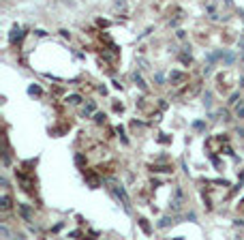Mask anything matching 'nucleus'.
<instances>
[{
    "mask_svg": "<svg viewBox=\"0 0 244 240\" xmlns=\"http://www.w3.org/2000/svg\"><path fill=\"white\" fill-rule=\"evenodd\" d=\"M17 210H19V215H22L24 221H32V210H30L28 204H17Z\"/></svg>",
    "mask_w": 244,
    "mask_h": 240,
    "instance_id": "1",
    "label": "nucleus"
},
{
    "mask_svg": "<svg viewBox=\"0 0 244 240\" xmlns=\"http://www.w3.org/2000/svg\"><path fill=\"white\" fill-rule=\"evenodd\" d=\"M22 36H24V30H22L19 26H13L11 35H9V43H17V41H22Z\"/></svg>",
    "mask_w": 244,
    "mask_h": 240,
    "instance_id": "2",
    "label": "nucleus"
},
{
    "mask_svg": "<svg viewBox=\"0 0 244 240\" xmlns=\"http://www.w3.org/2000/svg\"><path fill=\"white\" fill-rule=\"evenodd\" d=\"M114 191H116V195H118V197L122 199V204L126 206V210H129V197H126V193H124V189H122L120 184H116V187H114Z\"/></svg>",
    "mask_w": 244,
    "mask_h": 240,
    "instance_id": "3",
    "label": "nucleus"
},
{
    "mask_svg": "<svg viewBox=\"0 0 244 240\" xmlns=\"http://www.w3.org/2000/svg\"><path fill=\"white\" fill-rule=\"evenodd\" d=\"M11 206H13V202H11L9 195H2V197H0V210H9Z\"/></svg>",
    "mask_w": 244,
    "mask_h": 240,
    "instance_id": "4",
    "label": "nucleus"
},
{
    "mask_svg": "<svg viewBox=\"0 0 244 240\" xmlns=\"http://www.w3.org/2000/svg\"><path fill=\"white\" fill-rule=\"evenodd\" d=\"M152 172H156V174H171L173 169H171V165H152Z\"/></svg>",
    "mask_w": 244,
    "mask_h": 240,
    "instance_id": "5",
    "label": "nucleus"
},
{
    "mask_svg": "<svg viewBox=\"0 0 244 240\" xmlns=\"http://www.w3.org/2000/svg\"><path fill=\"white\" fill-rule=\"evenodd\" d=\"M86 182L90 184V189H97L98 187V178L94 176V174H86Z\"/></svg>",
    "mask_w": 244,
    "mask_h": 240,
    "instance_id": "6",
    "label": "nucleus"
},
{
    "mask_svg": "<svg viewBox=\"0 0 244 240\" xmlns=\"http://www.w3.org/2000/svg\"><path fill=\"white\" fill-rule=\"evenodd\" d=\"M17 178H19V182H22V187H24L26 191H30V187H32V180L26 178L24 174H17Z\"/></svg>",
    "mask_w": 244,
    "mask_h": 240,
    "instance_id": "7",
    "label": "nucleus"
},
{
    "mask_svg": "<svg viewBox=\"0 0 244 240\" xmlns=\"http://www.w3.org/2000/svg\"><path fill=\"white\" fill-rule=\"evenodd\" d=\"M171 82H184V79H186V75H184V73H178V71H171Z\"/></svg>",
    "mask_w": 244,
    "mask_h": 240,
    "instance_id": "8",
    "label": "nucleus"
},
{
    "mask_svg": "<svg viewBox=\"0 0 244 240\" xmlns=\"http://www.w3.org/2000/svg\"><path fill=\"white\" fill-rule=\"evenodd\" d=\"M66 103H71V105H77V103H82V96H79V95H71V96H66Z\"/></svg>",
    "mask_w": 244,
    "mask_h": 240,
    "instance_id": "9",
    "label": "nucleus"
},
{
    "mask_svg": "<svg viewBox=\"0 0 244 240\" xmlns=\"http://www.w3.org/2000/svg\"><path fill=\"white\" fill-rule=\"evenodd\" d=\"M139 225H141V229H144V234H152V227L148 225L146 219H139Z\"/></svg>",
    "mask_w": 244,
    "mask_h": 240,
    "instance_id": "10",
    "label": "nucleus"
},
{
    "mask_svg": "<svg viewBox=\"0 0 244 240\" xmlns=\"http://www.w3.org/2000/svg\"><path fill=\"white\" fill-rule=\"evenodd\" d=\"M133 79H135V84L139 86V88H146V84H144V79H141V75H139V73H133Z\"/></svg>",
    "mask_w": 244,
    "mask_h": 240,
    "instance_id": "11",
    "label": "nucleus"
},
{
    "mask_svg": "<svg viewBox=\"0 0 244 240\" xmlns=\"http://www.w3.org/2000/svg\"><path fill=\"white\" fill-rule=\"evenodd\" d=\"M169 223H173V219H169V216H165V219H161V223H159V227H167Z\"/></svg>",
    "mask_w": 244,
    "mask_h": 240,
    "instance_id": "12",
    "label": "nucleus"
},
{
    "mask_svg": "<svg viewBox=\"0 0 244 240\" xmlns=\"http://www.w3.org/2000/svg\"><path fill=\"white\" fill-rule=\"evenodd\" d=\"M28 92H30V95H41L43 90H41L39 86H30V88H28Z\"/></svg>",
    "mask_w": 244,
    "mask_h": 240,
    "instance_id": "13",
    "label": "nucleus"
},
{
    "mask_svg": "<svg viewBox=\"0 0 244 240\" xmlns=\"http://www.w3.org/2000/svg\"><path fill=\"white\" fill-rule=\"evenodd\" d=\"M92 112H94V103H88V105H86V109H84V116L92 114Z\"/></svg>",
    "mask_w": 244,
    "mask_h": 240,
    "instance_id": "14",
    "label": "nucleus"
},
{
    "mask_svg": "<svg viewBox=\"0 0 244 240\" xmlns=\"http://www.w3.org/2000/svg\"><path fill=\"white\" fill-rule=\"evenodd\" d=\"M94 122H97V124L105 122V114H94Z\"/></svg>",
    "mask_w": 244,
    "mask_h": 240,
    "instance_id": "15",
    "label": "nucleus"
},
{
    "mask_svg": "<svg viewBox=\"0 0 244 240\" xmlns=\"http://www.w3.org/2000/svg\"><path fill=\"white\" fill-rule=\"evenodd\" d=\"M223 152H225V155H229V156H233V150H231V148H229L227 144L223 146Z\"/></svg>",
    "mask_w": 244,
    "mask_h": 240,
    "instance_id": "16",
    "label": "nucleus"
},
{
    "mask_svg": "<svg viewBox=\"0 0 244 240\" xmlns=\"http://www.w3.org/2000/svg\"><path fill=\"white\" fill-rule=\"evenodd\" d=\"M236 114H238V118H244V107H242V105H238V109H236Z\"/></svg>",
    "mask_w": 244,
    "mask_h": 240,
    "instance_id": "17",
    "label": "nucleus"
},
{
    "mask_svg": "<svg viewBox=\"0 0 244 240\" xmlns=\"http://www.w3.org/2000/svg\"><path fill=\"white\" fill-rule=\"evenodd\" d=\"M193 127H195L197 131H201V129H204V122H201V120H197V122H193Z\"/></svg>",
    "mask_w": 244,
    "mask_h": 240,
    "instance_id": "18",
    "label": "nucleus"
},
{
    "mask_svg": "<svg viewBox=\"0 0 244 240\" xmlns=\"http://www.w3.org/2000/svg\"><path fill=\"white\" fill-rule=\"evenodd\" d=\"M75 163H77V165H84V155H77V156H75Z\"/></svg>",
    "mask_w": 244,
    "mask_h": 240,
    "instance_id": "19",
    "label": "nucleus"
},
{
    "mask_svg": "<svg viewBox=\"0 0 244 240\" xmlns=\"http://www.w3.org/2000/svg\"><path fill=\"white\" fill-rule=\"evenodd\" d=\"M210 159H212V163H214L216 167H220V159H219V156H214V155H212V156H210Z\"/></svg>",
    "mask_w": 244,
    "mask_h": 240,
    "instance_id": "20",
    "label": "nucleus"
},
{
    "mask_svg": "<svg viewBox=\"0 0 244 240\" xmlns=\"http://www.w3.org/2000/svg\"><path fill=\"white\" fill-rule=\"evenodd\" d=\"M180 60H182L184 64H191V56H186V54H184V56H180Z\"/></svg>",
    "mask_w": 244,
    "mask_h": 240,
    "instance_id": "21",
    "label": "nucleus"
},
{
    "mask_svg": "<svg viewBox=\"0 0 244 240\" xmlns=\"http://www.w3.org/2000/svg\"><path fill=\"white\" fill-rule=\"evenodd\" d=\"M69 236H71V238H79V236H82V232H79V229H75V232L69 234Z\"/></svg>",
    "mask_w": 244,
    "mask_h": 240,
    "instance_id": "22",
    "label": "nucleus"
},
{
    "mask_svg": "<svg viewBox=\"0 0 244 240\" xmlns=\"http://www.w3.org/2000/svg\"><path fill=\"white\" fill-rule=\"evenodd\" d=\"M229 103H231V105H233V103H238V92H233V95H231V99H229Z\"/></svg>",
    "mask_w": 244,
    "mask_h": 240,
    "instance_id": "23",
    "label": "nucleus"
},
{
    "mask_svg": "<svg viewBox=\"0 0 244 240\" xmlns=\"http://www.w3.org/2000/svg\"><path fill=\"white\" fill-rule=\"evenodd\" d=\"M159 142H163V144H167V142H169V137H167V135H163V133H161V137H159Z\"/></svg>",
    "mask_w": 244,
    "mask_h": 240,
    "instance_id": "24",
    "label": "nucleus"
},
{
    "mask_svg": "<svg viewBox=\"0 0 244 240\" xmlns=\"http://www.w3.org/2000/svg\"><path fill=\"white\" fill-rule=\"evenodd\" d=\"M240 47H242V49H244V41H242V43H240Z\"/></svg>",
    "mask_w": 244,
    "mask_h": 240,
    "instance_id": "25",
    "label": "nucleus"
}]
</instances>
